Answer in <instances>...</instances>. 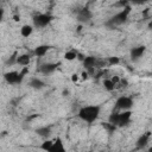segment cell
Listing matches in <instances>:
<instances>
[{"instance_id":"obj_13","label":"cell","mask_w":152,"mask_h":152,"mask_svg":"<svg viewBox=\"0 0 152 152\" xmlns=\"http://www.w3.org/2000/svg\"><path fill=\"white\" fill-rule=\"evenodd\" d=\"M30 87L36 89V90H40V89H43L45 87V83L38 77H33V78L30 80Z\"/></svg>"},{"instance_id":"obj_22","label":"cell","mask_w":152,"mask_h":152,"mask_svg":"<svg viewBox=\"0 0 152 152\" xmlns=\"http://www.w3.org/2000/svg\"><path fill=\"white\" fill-rule=\"evenodd\" d=\"M4 17H5V11H4V8L0 7V23L4 20Z\"/></svg>"},{"instance_id":"obj_20","label":"cell","mask_w":152,"mask_h":152,"mask_svg":"<svg viewBox=\"0 0 152 152\" xmlns=\"http://www.w3.org/2000/svg\"><path fill=\"white\" fill-rule=\"evenodd\" d=\"M51 142H52V140H50V139L45 140V141L40 145V148L44 150V151H48V152H49V150H50V147H51Z\"/></svg>"},{"instance_id":"obj_23","label":"cell","mask_w":152,"mask_h":152,"mask_svg":"<svg viewBox=\"0 0 152 152\" xmlns=\"http://www.w3.org/2000/svg\"><path fill=\"white\" fill-rule=\"evenodd\" d=\"M128 1H131L133 4H144V2H146L148 0H128Z\"/></svg>"},{"instance_id":"obj_12","label":"cell","mask_w":152,"mask_h":152,"mask_svg":"<svg viewBox=\"0 0 152 152\" xmlns=\"http://www.w3.org/2000/svg\"><path fill=\"white\" fill-rule=\"evenodd\" d=\"M36 133H37L39 137H42V138H44V139H48V138L51 135V127H50V126L39 127V128L36 129Z\"/></svg>"},{"instance_id":"obj_16","label":"cell","mask_w":152,"mask_h":152,"mask_svg":"<svg viewBox=\"0 0 152 152\" xmlns=\"http://www.w3.org/2000/svg\"><path fill=\"white\" fill-rule=\"evenodd\" d=\"M49 49H50L49 45H38V46L34 49L33 53H34V56H37V57H43V56L49 51Z\"/></svg>"},{"instance_id":"obj_8","label":"cell","mask_w":152,"mask_h":152,"mask_svg":"<svg viewBox=\"0 0 152 152\" xmlns=\"http://www.w3.org/2000/svg\"><path fill=\"white\" fill-rule=\"evenodd\" d=\"M64 151H65V146H64V142L62 141V139L61 138L53 139L49 152H64Z\"/></svg>"},{"instance_id":"obj_5","label":"cell","mask_w":152,"mask_h":152,"mask_svg":"<svg viewBox=\"0 0 152 152\" xmlns=\"http://www.w3.org/2000/svg\"><path fill=\"white\" fill-rule=\"evenodd\" d=\"M32 20H33V26L34 27L43 28L52 21V15H50L48 13H39V14H36Z\"/></svg>"},{"instance_id":"obj_18","label":"cell","mask_w":152,"mask_h":152,"mask_svg":"<svg viewBox=\"0 0 152 152\" xmlns=\"http://www.w3.org/2000/svg\"><path fill=\"white\" fill-rule=\"evenodd\" d=\"M33 27L34 26H32V25H28V24H26V25H23L21 26V28H20V34L23 36V37H30L32 33H33Z\"/></svg>"},{"instance_id":"obj_4","label":"cell","mask_w":152,"mask_h":152,"mask_svg":"<svg viewBox=\"0 0 152 152\" xmlns=\"http://www.w3.org/2000/svg\"><path fill=\"white\" fill-rule=\"evenodd\" d=\"M24 75L25 71L23 72H18V71H7L4 74V78L6 81V83L11 84V86H15V84H20L24 80Z\"/></svg>"},{"instance_id":"obj_17","label":"cell","mask_w":152,"mask_h":152,"mask_svg":"<svg viewBox=\"0 0 152 152\" xmlns=\"http://www.w3.org/2000/svg\"><path fill=\"white\" fill-rule=\"evenodd\" d=\"M96 63H97V59H96L95 57H93V56H88V57H86V58L83 59V65H84L87 69L95 68Z\"/></svg>"},{"instance_id":"obj_21","label":"cell","mask_w":152,"mask_h":152,"mask_svg":"<svg viewBox=\"0 0 152 152\" xmlns=\"http://www.w3.org/2000/svg\"><path fill=\"white\" fill-rule=\"evenodd\" d=\"M108 63H109V65L116 64V63H119V58H118V57H110V58L108 59Z\"/></svg>"},{"instance_id":"obj_15","label":"cell","mask_w":152,"mask_h":152,"mask_svg":"<svg viewBox=\"0 0 152 152\" xmlns=\"http://www.w3.org/2000/svg\"><path fill=\"white\" fill-rule=\"evenodd\" d=\"M116 82H118V78H107L103 81V87L106 90L108 91H112L115 89V86H116Z\"/></svg>"},{"instance_id":"obj_9","label":"cell","mask_w":152,"mask_h":152,"mask_svg":"<svg viewBox=\"0 0 152 152\" xmlns=\"http://www.w3.org/2000/svg\"><path fill=\"white\" fill-rule=\"evenodd\" d=\"M145 51H146V48H145L144 45L135 46V48H133V49L131 50V58H132L133 61H137V59H139V58H141V57L144 56Z\"/></svg>"},{"instance_id":"obj_10","label":"cell","mask_w":152,"mask_h":152,"mask_svg":"<svg viewBox=\"0 0 152 152\" xmlns=\"http://www.w3.org/2000/svg\"><path fill=\"white\" fill-rule=\"evenodd\" d=\"M56 69H57V64H55V63H43L39 66V72H42L44 75H50V74L55 72Z\"/></svg>"},{"instance_id":"obj_24","label":"cell","mask_w":152,"mask_h":152,"mask_svg":"<svg viewBox=\"0 0 152 152\" xmlns=\"http://www.w3.org/2000/svg\"><path fill=\"white\" fill-rule=\"evenodd\" d=\"M77 80H78V75H76V74H74V75H72V81H74V82H76Z\"/></svg>"},{"instance_id":"obj_14","label":"cell","mask_w":152,"mask_h":152,"mask_svg":"<svg viewBox=\"0 0 152 152\" xmlns=\"http://www.w3.org/2000/svg\"><path fill=\"white\" fill-rule=\"evenodd\" d=\"M148 141H150V133L147 132V133L139 137V139L137 140V147L138 148H144L148 144Z\"/></svg>"},{"instance_id":"obj_3","label":"cell","mask_w":152,"mask_h":152,"mask_svg":"<svg viewBox=\"0 0 152 152\" xmlns=\"http://www.w3.org/2000/svg\"><path fill=\"white\" fill-rule=\"evenodd\" d=\"M129 13H131V7L127 6V7H125L122 11H120V12H118L116 14H114L113 17H110V18L108 19V21L106 23V25L109 26V27H112V28H113V27H116V26H120V25H122L124 23H126V20L128 19Z\"/></svg>"},{"instance_id":"obj_19","label":"cell","mask_w":152,"mask_h":152,"mask_svg":"<svg viewBox=\"0 0 152 152\" xmlns=\"http://www.w3.org/2000/svg\"><path fill=\"white\" fill-rule=\"evenodd\" d=\"M64 57H65L66 61H72V59H75V58L77 57V52H76L75 50H69V51L65 52Z\"/></svg>"},{"instance_id":"obj_2","label":"cell","mask_w":152,"mask_h":152,"mask_svg":"<svg viewBox=\"0 0 152 152\" xmlns=\"http://www.w3.org/2000/svg\"><path fill=\"white\" fill-rule=\"evenodd\" d=\"M132 118L131 110H119L116 113H112L108 118V122L114 125L115 127H122L129 124Z\"/></svg>"},{"instance_id":"obj_11","label":"cell","mask_w":152,"mask_h":152,"mask_svg":"<svg viewBox=\"0 0 152 152\" xmlns=\"http://www.w3.org/2000/svg\"><path fill=\"white\" fill-rule=\"evenodd\" d=\"M30 62H31V56H30L28 53L19 55V56H17V58H15V63L19 64V65H23V66L28 65Z\"/></svg>"},{"instance_id":"obj_7","label":"cell","mask_w":152,"mask_h":152,"mask_svg":"<svg viewBox=\"0 0 152 152\" xmlns=\"http://www.w3.org/2000/svg\"><path fill=\"white\" fill-rule=\"evenodd\" d=\"M91 18H93V12L89 8H86V7L80 10L77 12V15H76L77 21H80V23H88V21L91 20Z\"/></svg>"},{"instance_id":"obj_1","label":"cell","mask_w":152,"mask_h":152,"mask_svg":"<svg viewBox=\"0 0 152 152\" xmlns=\"http://www.w3.org/2000/svg\"><path fill=\"white\" fill-rule=\"evenodd\" d=\"M101 114V107L97 104H88V106H83L82 108H80L78 110V118L87 124H93L95 122Z\"/></svg>"},{"instance_id":"obj_6","label":"cell","mask_w":152,"mask_h":152,"mask_svg":"<svg viewBox=\"0 0 152 152\" xmlns=\"http://www.w3.org/2000/svg\"><path fill=\"white\" fill-rule=\"evenodd\" d=\"M133 107V99L126 95H122L116 99L115 101V108L118 110H131Z\"/></svg>"}]
</instances>
